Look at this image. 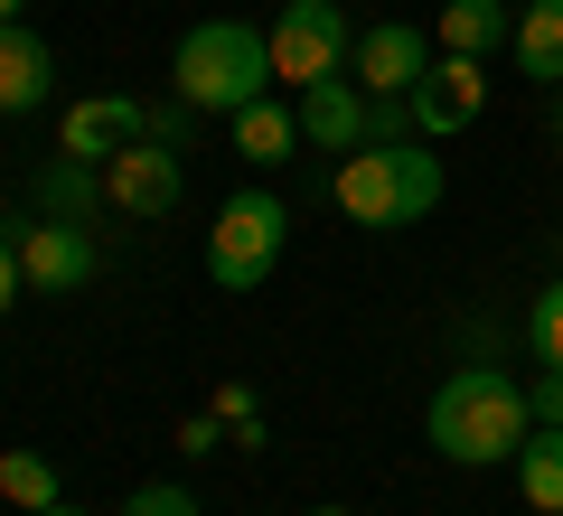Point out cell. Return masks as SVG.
I'll list each match as a JSON object with an SVG mask.
<instances>
[{
    "label": "cell",
    "instance_id": "cell-1",
    "mask_svg": "<svg viewBox=\"0 0 563 516\" xmlns=\"http://www.w3.org/2000/svg\"><path fill=\"white\" fill-rule=\"evenodd\" d=\"M422 432H432L442 460H461V470H507L526 451V432H536V404H526V385L507 366H461V376L432 385Z\"/></svg>",
    "mask_w": 563,
    "mask_h": 516
},
{
    "label": "cell",
    "instance_id": "cell-2",
    "mask_svg": "<svg viewBox=\"0 0 563 516\" xmlns=\"http://www.w3.org/2000/svg\"><path fill=\"white\" fill-rule=\"evenodd\" d=\"M329 198H339L347 226H376V235H395V226H422L432 207H442V160L413 141H366V151L339 160V179H329Z\"/></svg>",
    "mask_w": 563,
    "mask_h": 516
},
{
    "label": "cell",
    "instance_id": "cell-3",
    "mask_svg": "<svg viewBox=\"0 0 563 516\" xmlns=\"http://www.w3.org/2000/svg\"><path fill=\"white\" fill-rule=\"evenodd\" d=\"M169 95L188 113H244L254 95H273V39L244 20H198L169 47Z\"/></svg>",
    "mask_w": 563,
    "mask_h": 516
},
{
    "label": "cell",
    "instance_id": "cell-4",
    "mask_svg": "<svg viewBox=\"0 0 563 516\" xmlns=\"http://www.w3.org/2000/svg\"><path fill=\"white\" fill-rule=\"evenodd\" d=\"M282 235H291V207L273 188H235L217 207V226H207V282L217 292H263L282 263Z\"/></svg>",
    "mask_w": 563,
    "mask_h": 516
},
{
    "label": "cell",
    "instance_id": "cell-5",
    "mask_svg": "<svg viewBox=\"0 0 563 516\" xmlns=\"http://www.w3.org/2000/svg\"><path fill=\"white\" fill-rule=\"evenodd\" d=\"M273 85H320V76H347V57H357V20H347L339 0H282L273 10Z\"/></svg>",
    "mask_w": 563,
    "mask_h": 516
},
{
    "label": "cell",
    "instance_id": "cell-6",
    "mask_svg": "<svg viewBox=\"0 0 563 516\" xmlns=\"http://www.w3.org/2000/svg\"><path fill=\"white\" fill-rule=\"evenodd\" d=\"M103 198H113L122 217H169V207L188 198V160H179V141L141 132L132 151H113V160H103Z\"/></svg>",
    "mask_w": 563,
    "mask_h": 516
},
{
    "label": "cell",
    "instance_id": "cell-7",
    "mask_svg": "<svg viewBox=\"0 0 563 516\" xmlns=\"http://www.w3.org/2000/svg\"><path fill=\"white\" fill-rule=\"evenodd\" d=\"M479 103H488V66L479 57H432V76L413 85V132L422 141H442V132H470L479 122Z\"/></svg>",
    "mask_w": 563,
    "mask_h": 516
},
{
    "label": "cell",
    "instance_id": "cell-8",
    "mask_svg": "<svg viewBox=\"0 0 563 516\" xmlns=\"http://www.w3.org/2000/svg\"><path fill=\"white\" fill-rule=\"evenodd\" d=\"M347 76H357L366 95H413V85L432 76V39H422L413 20H376V29H357Z\"/></svg>",
    "mask_w": 563,
    "mask_h": 516
},
{
    "label": "cell",
    "instance_id": "cell-9",
    "mask_svg": "<svg viewBox=\"0 0 563 516\" xmlns=\"http://www.w3.org/2000/svg\"><path fill=\"white\" fill-rule=\"evenodd\" d=\"M20 273H29V292H47V300L85 292V282H95V235L66 226V217H38L20 235Z\"/></svg>",
    "mask_w": 563,
    "mask_h": 516
},
{
    "label": "cell",
    "instance_id": "cell-10",
    "mask_svg": "<svg viewBox=\"0 0 563 516\" xmlns=\"http://www.w3.org/2000/svg\"><path fill=\"white\" fill-rule=\"evenodd\" d=\"M151 132V103H132V95H85L76 113H66V132H57V151H76V160H113V151H132V141Z\"/></svg>",
    "mask_w": 563,
    "mask_h": 516
},
{
    "label": "cell",
    "instance_id": "cell-11",
    "mask_svg": "<svg viewBox=\"0 0 563 516\" xmlns=\"http://www.w3.org/2000/svg\"><path fill=\"white\" fill-rule=\"evenodd\" d=\"M57 95V47L29 20H0V113H38Z\"/></svg>",
    "mask_w": 563,
    "mask_h": 516
},
{
    "label": "cell",
    "instance_id": "cell-12",
    "mask_svg": "<svg viewBox=\"0 0 563 516\" xmlns=\"http://www.w3.org/2000/svg\"><path fill=\"white\" fill-rule=\"evenodd\" d=\"M291 113H301V141H310V151H366V95H357L347 76L301 85Z\"/></svg>",
    "mask_w": 563,
    "mask_h": 516
},
{
    "label": "cell",
    "instance_id": "cell-13",
    "mask_svg": "<svg viewBox=\"0 0 563 516\" xmlns=\"http://www.w3.org/2000/svg\"><path fill=\"white\" fill-rule=\"evenodd\" d=\"M225 122H235V151L254 160V169H282V160L301 151V113H291L282 95H254L244 113H225Z\"/></svg>",
    "mask_w": 563,
    "mask_h": 516
},
{
    "label": "cell",
    "instance_id": "cell-14",
    "mask_svg": "<svg viewBox=\"0 0 563 516\" xmlns=\"http://www.w3.org/2000/svg\"><path fill=\"white\" fill-rule=\"evenodd\" d=\"M507 47H517V76H536V95H554L563 85V0H526Z\"/></svg>",
    "mask_w": 563,
    "mask_h": 516
},
{
    "label": "cell",
    "instance_id": "cell-15",
    "mask_svg": "<svg viewBox=\"0 0 563 516\" xmlns=\"http://www.w3.org/2000/svg\"><path fill=\"white\" fill-rule=\"evenodd\" d=\"M507 470H517V497H526L536 516H563V422H536L526 451L507 460Z\"/></svg>",
    "mask_w": 563,
    "mask_h": 516
},
{
    "label": "cell",
    "instance_id": "cell-16",
    "mask_svg": "<svg viewBox=\"0 0 563 516\" xmlns=\"http://www.w3.org/2000/svg\"><path fill=\"white\" fill-rule=\"evenodd\" d=\"M507 39H517V10L507 0H442V47L451 57L488 66V47H507Z\"/></svg>",
    "mask_w": 563,
    "mask_h": 516
},
{
    "label": "cell",
    "instance_id": "cell-17",
    "mask_svg": "<svg viewBox=\"0 0 563 516\" xmlns=\"http://www.w3.org/2000/svg\"><path fill=\"white\" fill-rule=\"evenodd\" d=\"M95 198H103V169L76 151H57L38 169V217H66V226H95Z\"/></svg>",
    "mask_w": 563,
    "mask_h": 516
},
{
    "label": "cell",
    "instance_id": "cell-18",
    "mask_svg": "<svg viewBox=\"0 0 563 516\" xmlns=\"http://www.w3.org/2000/svg\"><path fill=\"white\" fill-rule=\"evenodd\" d=\"M0 497H10V507H57V460L47 451H0Z\"/></svg>",
    "mask_w": 563,
    "mask_h": 516
},
{
    "label": "cell",
    "instance_id": "cell-19",
    "mask_svg": "<svg viewBox=\"0 0 563 516\" xmlns=\"http://www.w3.org/2000/svg\"><path fill=\"white\" fill-rule=\"evenodd\" d=\"M526 338H536V358H544V366H563V282H544V292H536Z\"/></svg>",
    "mask_w": 563,
    "mask_h": 516
},
{
    "label": "cell",
    "instance_id": "cell-20",
    "mask_svg": "<svg viewBox=\"0 0 563 516\" xmlns=\"http://www.w3.org/2000/svg\"><path fill=\"white\" fill-rule=\"evenodd\" d=\"M122 516H198V497H188V488H169V479H151V488H132V497H122Z\"/></svg>",
    "mask_w": 563,
    "mask_h": 516
},
{
    "label": "cell",
    "instance_id": "cell-21",
    "mask_svg": "<svg viewBox=\"0 0 563 516\" xmlns=\"http://www.w3.org/2000/svg\"><path fill=\"white\" fill-rule=\"evenodd\" d=\"M526 404H536V422H563V366H544V376L526 385Z\"/></svg>",
    "mask_w": 563,
    "mask_h": 516
},
{
    "label": "cell",
    "instance_id": "cell-22",
    "mask_svg": "<svg viewBox=\"0 0 563 516\" xmlns=\"http://www.w3.org/2000/svg\"><path fill=\"white\" fill-rule=\"evenodd\" d=\"M20 282H29V273H20V244L0 235V310H10V300H20Z\"/></svg>",
    "mask_w": 563,
    "mask_h": 516
},
{
    "label": "cell",
    "instance_id": "cell-23",
    "mask_svg": "<svg viewBox=\"0 0 563 516\" xmlns=\"http://www.w3.org/2000/svg\"><path fill=\"white\" fill-rule=\"evenodd\" d=\"M29 516H85V507H66V497H57V507H29Z\"/></svg>",
    "mask_w": 563,
    "mask_h": 516
},
{
    "label": "cell",
    "instance_id": "cell-24",
    "mask_svg": "<svg viewBox=\"0 0 563 516\" xmlns=\"http://www.w3.org/2000/svg\"><path fill=\"white\" fill-rule=\"evenodd\" d=\"M20 10H29V0H0V20H20Z\"/></svg>",
    "mask_w": 563,
    "mask_h": 516
},
{
    "label": "cell",
    "instance_id": "cell-25",
    "mask_svg": "<svg viewBox=\"0 0 563 516\" xmlns=\"http://www.w3.org/2000/svg\"><path fill=\"white\" fill-rule=\"evenodd\" d=\"M301 516H347V507H301Z\"/></svg>",
    "mask_w": 563,
    "mask_h": 516
},
{
    "label": "cell",
    "instance_id": "cell-26",
    "mask_svg": "<svg viewBox=\"0 0 563 516\" xmlns=\"http://www.w3.org/2000/svg\"><path fill=\"white\" fill-rule=\"evenodd\" d=\"M554 132H563V113H554Z\"/></svg>",
    "mask_w": 563,
    "mask_h": 516
}]
</instances>
